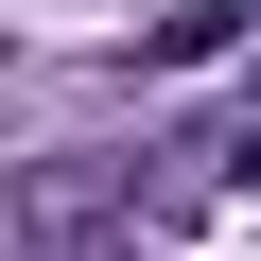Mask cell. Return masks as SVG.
Listing matches in <instances>:
<instances>
[{"mask_svg":"<svg viewBox=\"0 0 261 261\" xmlns=\"http://www.w3.org/2000/svg\"><path fill=\"white\" fill-rule=\"evenodd\" d=\"M244 192H261V140H244Z\"/></svg>","mask_w":261,"mask_h":261,"instance_id":"cell-2","label":"cell"},{"mask_svg":"<svg viewBox=\"0 0 261 261\" xmlns=\"http://www.w3.org/2000/svg\"><path fill=\"white\" fill-rule=\"evenodd\" d=\"M226 35H261V0H192V18H157L140 70H192V53H226Z\"/></svg>","mask_w":261,"mask_h":261,"instance_id":"cell-1","label":"cell"}]
</instances>
